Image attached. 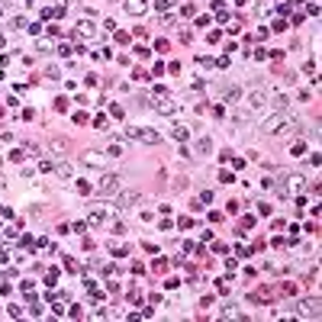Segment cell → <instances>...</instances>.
I'll list each match as a JSON object with an SVG mask.
<instances>
[{"instance_id": "10", "label": "cell", "mask_w": 322, "mask_h": 322, "mask_svg": "<svg viewBox=\"0 0 322 322\" xmlns=\"http://www.w3.org/2000/svg\"><path fill=\"white\" fill-rule=\"evenodd\" d=\"M145 7H148V3H145V0H126V10H129V13H145Z\"/></svg>"}, {"instance_id": "13", "label": "cell", "mask_w": 322, "mask_h": 322, "mask_svg": "<svg viewBox=\"0 0 322 322\" xmlns=\"http://www.w3.org/2000/svg\"><path fill=\"white\" fill-rule=\"evenodd\" d=\"M238 93H242V91H238V87H232V91H226V100H229V103H235Z\"/></svg>"}, {"instance_id": "7", "label": "cell", "mask_w": 322, "mask_h": 322, "mask_svg": "<svg viewBox=\"0 0 322 322\" xmlns=\"http://www.w3.org/2000/svg\"><path fill=\"white\" fill-rule=\"evenodd\" d=\"M129 136L132 138H138V142H158V132H145V129H129Z\"/></svg>"}, {"instance_id": "12", "label": "cell", "mask_w": 322, "mask_h": 322, "mask_svg": "<svg viewBox=\"0 0 322 322\" xmlns=\"http://www.w3.org/2000/svg\"><path fill=\"white\" fill-rule=\"evenodd\" d=\"M209 148H213V142H209V138H200V142H197V155H200V158H203V155H209Z\"/></svg>"}, {"instance_id": "9", "label": "cell", "mask_w": 322, "mask_h": 322, "mask_svg": "<svg viewBox=\"0 0 322 322\" xmlns=\"http://www.w3.org/2000/svg\"><path fill=\"white\" fill-rule=\"evenodd\" d=\"M68 142H65V138H52V142H48V152H55V155H65L68 152Z\"/></svg>"}, {"instance_id": "6", "label": "cell", "mask_w": 322, "mask_h": 322, "mask_svg": "<svg viewBox=\"0 0 322 322\" xmlns=\"http://www.w3.org/2000/svg\"><path fill=\"white\" fill-rule=\"evenodd\" d=\"M174 107H177L174 100H171V97H168L164 91H158V100H155V110H158V113H171Z\"/></svg>"}, {"instance_id": "8", "label": "cell", "mask_w": 322, "mask_h": 322, "mask_svg": "<svg viewBox=\"0 0 322 322\" xmlns=\"http://www.w3.org/2000/svg\"><path fill=\"white\" fill-rule=\"evenodd\" d=\"M138 200V193L136 190H129V193H119V200H116V209H126L129 203H136Z\"/></svg>"}, {"instance_id": "3", "label": "cell", "mask_w": 322, "mask_h": 322, "mask_svg": "<svg viewBox=\"0 0 322 322\" xmlns=\"http://www.w3.org/2000/svg\"><path fill=\"white\" fill-rule=\"evenodd\" d=\"M303 187H306V177L290 174V177H287V184H284V187H277V193H280V197H287V193H297V190H303Z\"/></svg>"}, {"instance_id": "5", "label": "cell", "mask_w": 322, "mask_h": 322, "mask_svg": "<svg viewBox=\"0 0 322 322\" xmlns=\"http://www.w3.org/2000/svg\"><path fill=\"white\" fill-rule=\"evenodd\" d=\"M319 306H322V303H319V299H303V303H299V316H306V319H316V316H319Z\"/></svg>"}, {"instance_id": "2", "label": "cell", "mask_w": 322, "mask_h": 322, "mask_svg": "<svg viewBox=\"0 0 322 322\" xmlns=\"http://www.w3.org/2000/svg\"><path fill=\"white\" fill-rule=\"evenodd\" d=\"M119 184H123V177H119V174H103V177H100V184H97V193H100V197H110V193L119 190Z\"/></svg>"}, {"instance_id": "4", "label": "cell", "mask_w": 322, "mask_h": 322, "mask_svg": "<svg viewBox=\"0 0 322 322\" xmlns=\"http://www.w3.org/2000/svg\"><path fill=\"white\" fill-rule=\"evenodd\" d=\"M264 103H268V97H264V91L258 87V91L248 93V100H245V113H254V110H261Z\"/></svg>"}, {"instance_id": "11", "label": "cell", "mask_w": 322, "mask_h": 322, "mask_svg": "<svg viewBox=\"0 0 322 322\" xmlns=\"http://www.w3.org/2000/svg\"><path fill=\"white\" fill-rule=\"evenodd\" d=\"M93 32H97L93 23H81V26H77V36H81V39H93Z\"/></svg>"}, {"instance_id": "1", "label": "cell", "mask_w": 322, "mask_h": 322, "mask_svg": "<svg viewBox=\"0 0 322 322\" xmlns=\"http://www.w3.org/2000/svg\"><path fill=\"white\" fill-rule=\"evenodd\" d=\"M290 129H297V116L293 113H277V116H271V119H264V126H261V132H290Z\"/></svg>"}]
</instances>
